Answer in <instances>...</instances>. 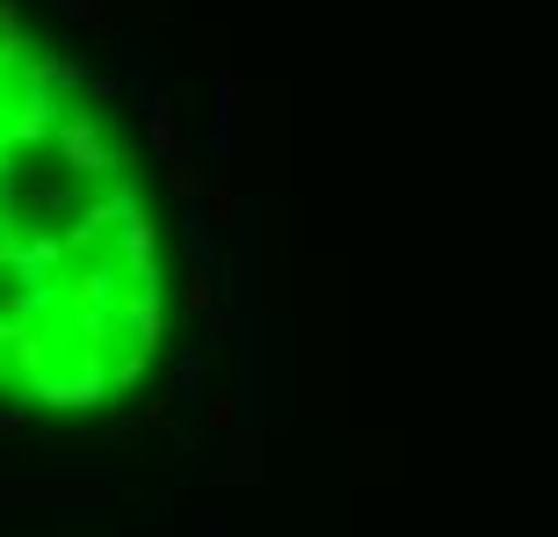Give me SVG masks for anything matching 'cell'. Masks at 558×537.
Instances as JSON below:
<instances>
[{"instance_id":"cell-1","label":"cell","mask_w":558,"mask_h":537,"mask_svg":"<svg viewBox=\"0 0 558 537\" xmlns=\"http://www.w3.org/2000/svg\"><path fill=\"white\" fill-rule=\"evenodd\" d=\"M65 15H81V22H102V0H59Z\"/></svg>"}]
</instances>
